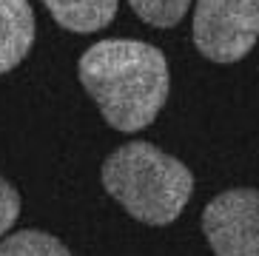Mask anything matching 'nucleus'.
Returning a JSON list of instances; mask_svg holds the SVG:
<instances>
[{
  "mask_svg": "<svg viewBox=\"0 0 259 256\" xmlns=\"http://www.w3.org/2000/svg\"><path fill=\"white\" fill-rule=\"evenodd\" d=\"M202 234L217 256H259V191H222L202 211Z\"/></svg>",
  "mask_w": 259,
  "mask_h": 256,
  "instance_id": "20e7f679",
  "label": "nucleus"
},
{
  "mask_svg": "<svg viewBox=\"0 0 259 256\" xmlns=\"http://www.w3.org/2000/svg\"><path fill=\"white\" fill-rule=\"evenodd\" d=\"M128 6L134 9V15L148 26L157 29H171L185 17L191 0H128Z\"/></svg>",
  "mask_w": 259,
  "mask_h": 256,
  "instance_id": "6e6552de",
  "label": "nucleus"
},
{
  "mask_svg": "<svg viewBox=\"0 0 259 256\" xmlns=\"http://www.w3.org/2000/svg\"><path fill=\"white\" fill-rule=\"evenodd\" d=\"M34 29L29 0H0V74L26 60L34 46Z\"/></svg>",
  "mask_w": 259,
  "mask_h": 256,
  "instance_id": "39448f33",
  "label": "nucleus"
},
{
  "mask_svg": "<svg viewBox=\"0 0 259 256\" xmlns=\"http://www.w3.org/2000/svg\"><path fill=\"white\" fill-rule=\"evenodd\" d=\"M80 83L106 122L134 134L148 128L168 100L165 54L143 40H100L77 63Z\"/></svg>",
  "mask_w": 259,
  "mask_h": 256,
  "instance_id": "f257e3e1",
  "label": "nucleus"
},
{
  "mask_svg": "<svg viewBox=\"0 0 259 256\" xmlns=\"http://www.w3.org/2000/svg\"><path fill=\"white\" fill-rule=\"evenodd\" d=\"M120 0H43L49 15L60 23L63 29L77 34H92L106 29L117 15Z\"/></svg>",
  "mask_w": 259,
  "mask_h": 256,
  "instance_id": "423d86ee",
  "label": "nucleus"
},
{
  "mask_svg": "<svg viewBox=\"0 0 259 256\" xmlns=\"http://www.w3.org/2000/svg\"><path fill=\"white\" fill-rule=\"evenodd\" d=\"M0 256H71L60 239L43 231H17L0 242Z\"/></svg>",
  "mask_w": 259,
  "mask_h": 256,
  "instance_id": "0eeeda50",
  "label": "nucleus"
},
{
  "mask_svg": "<svg viewBox=\"0 0 259 256\" xmlns=\"http://www.w3.org/2000/svg\"><path fill=\"white\" fill-rule=\"evenodd\" d=\"M17 217H20V194L12 188V182L0 177V236L12 231Z\"/></svg>",
  "mask_w": 259,
  "mask_h": 256,
  "instance_id": "1a4fd4ad",
  "label": "nucleus"
},
{
  "mask_svg": "<svg viewBox=\"0 0 259 256\" xmlns=\"http://www.w3.org/2000/svg\"><path fill=\"white\" fill-rule=\"evenodd\" d=\"M191 34L208 60H242L259 40V0H197Z\"/></svg>",
  "mask_w": 259,
  "mask_h": 256,
  "instance_id": "7ed1b4c3",
  "label": "nucleus"
},
{
  "mask_svg": "<svg viewBox=\"0 0 259 256\" xmlns=\"http://www.w3.org/2000/svg\"><path fill=\"white\" fill-rule=\"evenodd\" d=\"M103 188L145 225H171L194 194V174L157 145L134 140L103 162Z\"/></svg>",
  "mask_w": 259,
  "mask_h": 256,
  "instance_id": "f03ea898",
  "label": "nucleus"
}]
</instances>
